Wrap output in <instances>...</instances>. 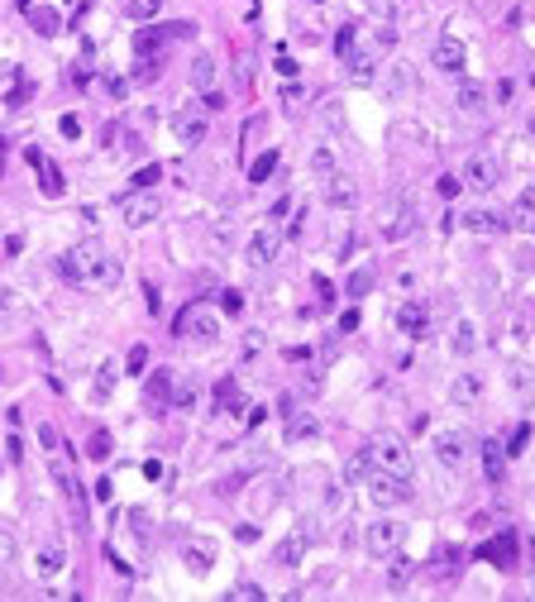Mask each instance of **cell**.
Here are the masks:
<instances>
[{
    "instance_id": "1",
    "label": "cell",
    "mask_w": 535,
    "mask_h": 602,
    "mask_svg": "<svg viewBox=\"0 0 535 602\" xmlns=\"http://www.w3.org/2000/svg\"><path fill=\"white\" fill-rule=\"evenodd\" d=\"M63 277L81 287H115L120 282V258L101 244V239H81L63 254Z\"/></svg>"
},
{
    "instance_id": "2",
    "label": "cell",
    "mask_w": 535,
    "mask_h": 602,
    "mask_svg": "<svg viewBox=\"0 0 535 602\" xmlns=\"http://www.w3.org/2000/svg\"><path fill=\"white\" fill-rule=\"evenodd\" d=\"M196 34V24H187V19H173V24H148V29L134 34V53L139 58H148V53H163L168 44H182V39H191Z\"/></svg>"
},
{
    "instance_id": "3",
    "label": "cell",
    "mask_w": 535,
    "mask_h": 602,
    "mask_svg": "<svg viewBox=\"0 0 535 602\" xmlns=\"http://www.w3.org/2000/svg\"><path fill=\"white\" fill-rule=\"evenodd\" d=\"M416 206H411V196H397V201H387L382 206V215H378V235L387 239V244H402V239L416 230Z\"/></svg>"
},
{
    "instance_id": "4",
    "label": "cell",
    "mask_w": 535,
    "mask_h": 602,
    "mask_svg": "<svg viewBox=\"0 0 535 602\" xmlns=\"http://www.w3.org/2000/svg\"><path fill=\"white\" fill-rule=\"evenodd\" d=\"M177 340H187V345H215L220 340V320L210 316L205 306H187L182 316H177Z\"/></svg>"
},
{
    "instance_id": "5",
    "label": "cell",
    "mask_w": 535,
    "mask_h": 602,
    "mask_svg": "<svg viewBox=\"0 0 535 602\" xmlns=\"http://www.w3.org/2000/svg\"><path fill=\"white\" fill-rule=\"evenodd\" d=\"M368 497H373L378 507H397V502H411V478L387 474V469H373V474H368Z\"/></svg>"
},
{
    "instance_id": "6",
    "label": "cell",
    "mask_w": 535,
    "mask_h": 602,
    "mask_svg": "<svg viewBox=\"0 0 535 602\" xmlns=\"http://www.w3.org/2000/svg\"><path fill=\"white\" fill-rule=\"evenodd\" d=\"M368 454H373V464H378V469H387V474H402V478H411V449L402 440H397V435H387V430H382L378 440L368 444Z\"/></svg>"
},
{
    "instance_id": "7",
    "label": "cell",
    "mask_w": 535,
    "mask_h": 602,
    "mask_svg": "<svg viewBox=\"0 0 535 602\" xmlns=\"http://www.w3.org/2000/svg\"><path fill=\"white\" fill-rule=\"evenodd\" d=\"M397 545H402V521H373L368 531H363V550L373 559H382V555H397Z\"/></svg>"
},
{
    "instance_id": "8",
    "label": "cell",
    "mask_w": 535,
    "mask_h": 602,
    "mask_svg": "<svg viewBox=\"0 0 535 602\" xmlns=\"http://www.w3.org/2000/svg\"><path fill=\"white\" fill-rule=\"evenodd\" d=\"M120 220H125L129 230L153 225L158 220V196H153V191H129L125 201H120Z\"/></svg>"
},
{
    "instance_id": "9",
    "label": "cell",
    "mask_w": 535,
    "mask_h": 602,
    "mask_svg": "<svg viewBox=\"0 0 535 602\" xmlns=\"http://www.w3.org/2000/svg\"><path fill=\"white\" fill-rule=\"evenodd\" d=\"M277 244H282V235L272 230V225H258L249 235V244H244V258H249V268H268L272 258H277Z\"/></svg>"
},
{
    "instance_id": "10",
    "label": "cell",
    "mask_w": 535,
    "mask_h": 602,
    "mask_svg": "<svg viewBox=\"0 0 535 602\" xmlns=\"http://www.w3.org/2000/svg\"><path fill=\"white\" fill-rule=\"evenodd\" d=\"M497 177H502V168H497V158H488V153H473V158L464 163V187H473V191H492Z\"/></svg>"
},
{
    "instance_id": "11",
    "label": "cell",
    "mask_w": 535,
    "mask_h": 602,
    "mask_svg": "<svg viewBox=\"0 0 535 602\" xmlns=\"http://www.w3.org/2000/svg\"><path fill=\"white\" fill-rule=\"evenodd\" d=\"M435 459H440L444 469H464V459H469V435H464V430H440V435H435Z\"/></svg>"
},
{
    "instance_id": "12",
    "label": "cell",
    "mask_w": 535,
    "mask_h": 602,
    "mask_svg": "<svg viewBox=\"0 0 535 602\" xmlns=\"http://www.w3.org/2000/svg\"><path fill=\"white\" fill-rule=\"evenodd\" d=\"M311 536H315V531H306V521H301L287 540H277V545H272V564H282V569H297L301 555H306V545H311Z\"/></svg>"
},
{
    "instance_id": "13",
    "label": "cell",
    "mask_w": 535,
    "mask_h": 602,
    "mask_svg": "<svg viewBox=\"0 0 535 602\" xmlns=\"http://www.w3.org/2000/svg\"><path fill=\"white\" fill-rule=\"evenodd\" d=\"M143 407L148 412H168L173 407V368H153V378L143 382Z\"/></svg>"
},
{
    "instance_id": "14",
    "label": "cell",
    "mask_w": 535,
    "mask_h": 602,
    "mask_svg": "<svg viewBox=\"0 0 535 602\" xmlns=\"http://www.w3.org/2000/svg\"><path fill=\"white\" fill-rule=\"evenodd\" d=\"M297 483H301L306 492H311V497H320V502H335V497H340V483H335V474H330V469H320V464L301 469V474H297Z\"/></svg>"
},
{
    "instance_id": "15",
    "label": "cell",
    "mask_w": 535,
    "mask_h": 602,
    "mask_svg": "<svg viewBox=\"0 0 535 602\" xmlns=\"http://www.w3.org/2000/svg\"><path fill=\"white\" fill-rule=\"evenodd\" d=\"M411 91H416V67L411 63H392L382 72V96H387V101H407Z\"/></svg>"
},
{
    "instance_id": "16",
    "label": "cell",
    "mask_w": 535,
    "mask_h": 602,
    "mask_svg": "<svg viewBox=\"0 0 535 602\" xmlns=\"http://www.w3.org/2000/svg\"><path fill=\"white\" fill-rule=\"evenodd\" d=\"M24 15H29V29H34V34H44V39L63 34V10H58L53 0H34Z\"/></svg>"
},
{
    "instance_id": "17",
    "label": "cell",
    "mask_w": 535,
    "mask_h": 602,
    "mask_svg": "<svg viewBox=\"0 0 535 602\" xmlns=\"http://www.w3.org/2000/svg\"><path fill=\"white\" fill-rule=\"evenodd\" d=\"M430 63L440 67V72H449V77H464L469 53H464V44H459V39H440V44H435V53H430Z\"/></svg>"
},
{
    "instance_id": "18",
    "label": "cell",
    "mask_w": 535,
    "mask_h": 602,
    "mask_svg": "<svg viewBox=\"0 0 535 602\" xmlns=\"http://www.w3.org/2000/svg\"><path fill=\"white\" fill-rule=\"evenodd\" d=\"M454 106L464 115H483V111H488V86H483V81H473V77H459Z\"/></svg>"
},
{
    "instance_id": "19",
    "label": "cell",
    "mask_w": 535,
    "mask_h": 602,
    "mask_svg": "<svg viewBox=\"0 0 535 602\" xmlns=\"http://www.w3.org/2000/svg\"><path fill=\"white\" fill-rule=\"evenodd\" d=\"M483 559H488V564H497V569H516V536H511V531L492 536L488 545H483Z\"/></svg>"
},
{
    "instance_id": "20",
    "label": "cell",
    "mask_w": 535,
    "mask_h": 602,
    "mask_svg": "<svg viewBox=\"0 0 535 602\" xmlns=\"http://www.w3.org/2000/svg\"><path fill=\"white\" fill-rule=\"evenodd\" d=\"M459 225H464L469 235H502V230H506V215H497V210H464Z\"/></svg>"
},
{
    "instance_id": "21",
    "label": "cell",
    "mask_w": 535,
    "mask_h": 602,
    "mask_svg": "<svg viewBox=\"0 0 535 602\" xmlns=\"http://www.w3.org/2000/svg\"><path fill=\"white\" fill-rule=\"evenodd\" d=\"M29 163H34V173H39V182H44V196H63V173H58V163L48 158V153H39V148H29Z\"/></svg>"
},
{
    "instance_id": "22",
    "label": "cell",
    "mask_w": 535,
    "mask_h": 602,
    "mask_svg": "<svg viewBox=\"0 0 535 602\" xmlns=\"http://www.w3.org/2000/svg\"><path fill=\"white\" fill-rule=\"evenodd\" d=\"M173 134L182 143H201L205 139V115L201 111H177L173 115Z\"/></svg>"
},
{
    "instance_id": "23",
    "label": "cell",
    "mask_w": 535,
    "mask_h": 602,
    "mask_svg": "<svg viewBox=\"0 0 535 602\" xmlns=\"http://www.w3.org/2000/svg\"><path fill=\"white\" fill-rule=\"evenodd\" d=\"M397 325H402V335H411V340H421V335L430 330V311H425L421 301H407V306L397 311Z\"/></svg>"
},
{
    "instance_id": "24",
    "label": "cell",
    "mask_w": 535,
    "mask_h": 602,
    "mask_svg": "<svg viewBox=\"0 0 535 602\" xmlns=\"http://www.w3.org/2000/svg\"><path fill=\"white\" fill-rule=\"evenodd\" d=\"M182 559H187L191 573H210V564H215V545L196 536V540H187V545H182Z\"/></svg>"
},
{
    "instance_id": "25",
    "label": "cell",
    "mask_w": 535,
    "mask_h": 602,
    "mask_svg": "<svg viewBox=\"0 0 535 602\" xmlns=\"http://www.w3.org/2000/svg\"><path fill=\"white\" fill-rule=\"evenodd\" d=\"M345 72H349V81L368 86V81H373V48L354 44V53H345Z\"/></svg>"
},
{
    "instance_id": "26",
    "label": "cell",
    "mask_w": 535,
    "mask_h": 602,
    "mask_svg": "<svg viewBox=\"0 0 535 602\" xmlns=\"http://www.w3.org/2000/svg\"><path fill=\"white\" fill-rule=\"evenodd\" d=\"M325 201H330L335 210H349V206H359V187H354L349 177H340V173H335L330 182H325Z\"/></svg>"
},
{
    "instance_id": "27",
    "label": "cell",
    "mask_w": 535,
    "mask_h": 602,
    "mask_svg": "<svg viewBox=\"0 0 535 602\" xmlns=\"http://www.w3.org/2000/svg\"><path fill=\"white\" fill-rule=\"evenodd\" d=\"M478 397H483V382L473 378V373H459V378L449 382V402H454V407H464V412H469V407H478Z\"/></svg>"
},
{
    "instance_id": "28",
    "label": "cell",
    "mask_w": 535,
    "mask_h": 602,
    "mask_svg": "<svg viewBox=\"0 0 535 602\" xmlns=\"http://www.w3.org/2000/svg\"><path fill=\"white\" fill-rule=\"evenodd\" d=\"M215 72H220V63H215L210 53H196V58H191V86H196V91H215Z\"/></svg>"
},
{
    "instance_id": "29",
    "label": "cell",
    "mask_w": 535,
    "mask_h": 602,
    "mask_svg": "<svg viewBox=\"0 0 535 602\" xmlns=\"http://www.w3.org/2000/svg\"><path fill=\"white\" fill-rule=\"evenodd\" d=\"M63 564H67V555H63V545H58V540H48L44 550L34 555V569H39V578H53V573H63Z\"/></svg>"
},
{
    "instance_id": "30",
    "label": "cell",
    "mask_w": 535,
    "mask_h": 602,
    "mask_svg": "<svg viewBox=\"0 0 535 602\" xmlns=\"http://www.w3.org/2000/svg\"><path fill=\"white\" fill-rule=\"evenodd\" d=\"M277 502H282V478H268V483H258V492L249 497L253 511H272Z\"/></svg>"
},
{
    "instance_id": "31",
    "label": "cell",
    "mask_w": 535,
    "mask_h": 602,
    "mask_svg": "<svg viewBox=\"0 0 535 602\" xmlns=\"http://www.w3.org/2000/svg\"><path fill=\"white\" fill-rule=\"evenodd\" d=\"M120 10H125V19H134V24H153L158 10H163V0H125Z\"/></svg>"
},
{
    "instance_id": "32",
    "label": "cell",
    "mask_w": 535,
    "mask_h": 602,
    "mask_svg": "<svg viewBox=\"0 0 535 602\" xmlns=\"http://www.w3.org/2000/svg\"><path fill=\"white\" fill-rule=\"evenodd\" d=\"M378 464H373V454L368 449H359V454H349V464H345V483H368V474H373Z\"/></svg>"
},
{
    "instance_id": "33",
    "label": "cell",
    "mask_w": 535,
    "mask_h": 602,
    "mask_svg": "<svg viewBox=\"0 0 535 602\" xmlns=\"http://www.w3.org/2000/svg\"><path fill=\"white\" fill-rule=\"evenodd\" d=\"M506 225H511V230H535V196H531V191H526V196H521L516 206H511Z\"/></svg>"
},
{
    "instance_id": "34",
    "label": "cell",
    "mask_w": 535,
    "mask_h": 602,
    "mask_svg": "<svg viewBox=\"0 0 535 602\" xmlns=\"http://www.w3.org/2000/svg\"><path fill=\"white\" fill-rule=\"evenodd\" d=\"M449 349H454V354H473V349H478V330H473L469 320H454V330H449Z\"/></svg>"
},
{
    "instance_id": "35",
    "label": "cell",
    "mask_w": 535,
    "mask_h": 602,
    "mask_svg": "<svg viewBox=\"0 0 535 602\" xmlns=\"http://www.w3.org/2000/svg\"><path fill=\"white\" fill-rule=\"evenodd\" d=\"M311 435H315L311 412H287V440H311Z\"/></svg>"
},
{
    "instance_id": "36",
    "label": "cell",
    "mask_w": 535,
    "mask_h": 602,
    "mask_svg": "<svg viewBox=\"0 0 535 602\" xmlns=\"http://www.w3.org/2000/svg\"><path fill=\"white\" fill-rule=\"evenodd\" d=\"M483 469H488V478H492V483H497V478L506 474V449H502L497 440H488V444H483Z\"/></svg>"
},
{
    "instance_id": "37",
    "label": "cell",
    "mask_w": 535,
    "mask_h": 602,
    "mask_svg": "<svg viewBox=\"0 0 535 602\" xmlns=\"http://www.w3.org/2000/svg\"><path fill=\"white\" fill-rule=\"evenodd\" d=\"M115 378H120V368H115V364H101V368H96L91 402H111V387H115Z\"/></svg>"
},
{
    "instance_id": "38",
    "label": "cell",
    "mask_w": 535,
    "mask_h": 602,
    "mask_svg": "<svg viewBox=\"0 0 535 602\" xmlns=\"http://www.w3.org/2000/svg\"><path fill=\"white\" fill-rule=\"evenodd\" d=\"M277 173V148H268V153H258V158L249 163V182L258 187V182H268V177Z\"/></svg>"
},
{
    "instance_id": "39",
    "label": "cell",
    "mask_w": 535,
    "mask_h": 602,
    "mask_svg": "<svg viewBox=\"0 0 535 602\" xmlns=\"http://www.w3.org/2000/svg\"><path fill=\"white\" fill-rule=\"evenodd\" d=\"M215 407H220V412H239V407H244L235 378H220V387H215Z\"/></svg>"
},
{
    "instance_id": "40",
    "label": "cell",
    "mask_w": 535,
    "mask_h": 602,
    "mask_svg": "<svg viewBox=\"0 0 535 602\" xmlns=\"http://www.w3.org/2000/svg\"><path fill=\"white\" fill-rule=\"evenodd\" d=\"M335 173H340V163H335V153H330V148H315V153H311V177H320V182H330Z\"/></svg>"
},
{
    "instance_id": "41",
    "label": "cell",
    "mask_w": 535,
    "mask_h": 602,
    "mask_svg": "<svg viewBox=\"0 0 535 602\" xmlns=\"http://www.w3.org/2000/svg\"><path fill=\"white\" fill-rule=\"evenodd\" d=\"M345 292H349V297H368V292H373V268H359V272H349Z\"/></svg>"
},
{
    "instance_id": "42",
    "label": "cell",
    "mask_w": 535,
    "mask_h": 602,
    "mask_svg": "<svg viewBox=\"0 0 535 602\" xmlns=\"http://www.w3.org/2000/svg\"><path fill=\"white\" fill-rule=\"evenodd\" d=\"M506 378H511V387H516L521 397H531V387H535V378H531V368H521V364H511L506 368Z\"/></svg>"
},
{
    "instance_id": "43",
    "label": "cell",
    "mask_w": 535,
    "mask_h": 602,
    "mask_svg": "<svg viewBox=\"0 0 535 602\" xmlns=\"http://www.w3.org/2000/svg\"><path fill=\"white\" fill-rule=\"evenodd\" d=\"M158 177H163V168H158V163H153V168H139V173H134V182H129V191H153Z\"/></svg>"
},
{
    "instance_id": "44",
    "label": "cell",
    "mask_w": 535,
    "mask_h": 602,
    "mask_svg": "<svg viewBox=\"0 0 535 602\" xmlns=\"http://www.w3.org/2000/svg\"><path fill=\"white\" fill-rule=\"evenodd\" d=\"M411 569H416V564H411L407 555H397V559H392V573H387V583H392V588H402V583L411 578Z\"/></svg>"
},
{
    "instance_id": "45",
    "label": "cell",
    "mask_w": 535,
    "mask_h": 602,
    "mask_svg": "<svg viewBox=\"0 0 535 602\" xmlns=\"http://www.w3.org/2000/svg\"><path fill=\"white\" fill-rule=\"evenodd\" d=\"M354 44H359V29H354V24H345V29L335 34V53H340V58H345V53H354Z\"/></svg>"
},
{
    "instance_id": "46",
    "label": "cell",
    "mask_w": 535,
    "mask_h": 602,
    "mask_svg": "<svg viewBox=\"0 0 535 602\" xmlns=\"http://www.w3.org/2000/svg\"><path fill=\"white\" fill-rule=\"evenodd\" d=\"M15 555H19L15 531H5V526H0V564H15Z\"/></svg>"
},
{
    "instance_id": "47",
    "label": "cell",
    "mask_w": 535,
    "mask_h": 602,
    "mask_svg": "<svg viewBox=\"0 0 535 602\" xmlns=\"http://www.w3.org/2000/svg\"><path fill=\"white\" fill-rule=\"evenodd\" d=\"M86 454H91V459H106V454H111V435H106V430H96L91 440H86Z\"/></svg>"
},
{
    "instance_id": "48",
    "label": "cell",
    "mask_w": 535,
    "mask_h": 602,
    "mask_svg": "<svg viewBox=\"0 0 535 602\" xmlns=\"http://www.w3.org/2000/svg\"><path fill=\"white\" fill-rule=\"evenodd\" d=\"M125 368H129V373H143V368H148V349L134 345V349H129V359H125Z\"/></svg>"
},
{
    "instance_id": "49",
    "label": "cell",
    "mask_w": 535,
    "mask_h": 602,
    "mask_svg": "<svg viewBox=\"0 0 535 602\" xmlns=\"http://www.w3.org/2000/svg\"><path fill=\"white\" fill-rule=\"evenodd\" d=\"M39 444H44L48 454H58V449H63V440H58V430H53V426H39Z\"/></svg>"
},
{
    "instance_id": "50",
    "label": "cell",
    "mask_w": 535,
    "mask_h": 602,
    "mask_svg": "<svg viewBox=\"0 0 535 602\" xmlns=\"http://www.w3.org/2000/svg\"><path fill=\"white\" fill-rule=\"evenodd\" d=\"M526 440H531V426H516V430H511V440H506V454H521Z\"/></svg>"
},
{
    "instance_id": "51",
    "label": "cell",
    "mask_w": 535,
    "mask_h": 602,
    "mask_svg": "<svg viewBox=\"0 0 535 602\" xmlns=\"http://www.w3.org/2000/svg\"><path fill=\"white\" fill-rule=\"evenodd\" d=\"M158 72H163V63H158V58H139V72H134V77H139V81H153Z\"/></svg>"
},
{
    "instance_id": "52",
    "label": "cell",
    "mask_w": 535,
    "mask_h": 602,
    "mask_svg": "<svg viewBox=\"0 0 535 602\" xmlns=\"http://www.w3.org/2000/svg\"><path fill=\"white\" fill-rule=\"evenodd\" d=\"M220 306L230 311V316H235V311H244V297H239L235 287H225V292H220Z\"/></svg>"
},
{
    "instance_id": "53",
    "label": "cell",
    "mask_w": 535,
    "mask_h": 602,
    "mask_svg": "<svg viewBox=\"0 0 535 602\" xmlns=\"http://www.w3.org/2000/svg\"><path fill=\"white\" fill-rule=\"evenodd\" d=\"M58 129H63V139H77V134H81V120H77V115H63Z\"/></svg>"
},
{
    "instance_id": "54",
    "label": "cell",
    "mask_w": 535,
    "mask_h": 602,
    "mask_svg": "<svg viewBox=\"0 0 535 602\" xmlns=\"http://www.w3.org/2000/svg\"><path fill=\"white\" fill-rule=\"evenodd\" d=\"M235 598H244V602H258V598H263V588H258V583H239V588H235Z\"/></svg>"
},
{
    "instance_id": "55",
    "label": "cell",
    "mask_w": 535,
    "mask_h": 602,
    "mask_svg": "<svg viewBox=\"0 0 535 602\" xmlns=\"http://www.w3.org/2000/svg\"><path fill=\"white\" fill-rule=\"evenodd\" d=\"M101 86H106V96H115V101H120V96L129 91V86H125V81H120V77H106V81H101Z\"/></svg>"
},
{
    "instance_id": "56",
    "label": "cell",
    "mask_w": 535,
    "mask_h": 602,
    "mask_svg": "<svg viewBox=\"0 0 535 602\" xmlns=\"http://www.w3.org/2000/svg\"><path fill=\"white\" fill-rule=\"evenodd\" d=\"M24 101H29V81H19L15 91H10V106H24Z\"/></svg>"
},
{
    "instance_id": "57",
    "label": "cell",
    "mask_w": 535,
    "mask_h": 602,
    "mask_svg": "<svg viewBox=\"0 0 535 602\" xmlns=\"http://www.w3.org/2000/svg\"><path fill=\"white\" fill-rule=\"evenodd\" d=\"M459 187H464V182H459V177H440V196H454Z\"/></svg>"
},
{
    "instance_id": "58",
    "label": "cell",
    "mask_w": 535,
    "mask_h": 602,
    "mask_svg": "<svg viewBox=\"0 0 535 602\" xmlns=\"http://www.w3.org/2000/svg\"><path fill=\"white\" fill-rule=\"evenodd\" d=\"M143 478H148V483H158V478H163V464L148 459V464H143Z\"/></svg>"
},
{
    "instance_id": "59",
    "label": "cell",
    "mask_w": 535,
    "mask_h": 602,
    "mask_svg": "<svg viewBox=\"0 0 535 602\" xmlns=\"http://www.w3.org/2000/svg\"><path fill=\"white\" fill-rule=\"evenodd\" d=\"M205 111H225V96L220 91H205Z\"/></svg>"
},
{
    "instance_id": "60",
    "label": "cell",
    "mask_w": 535,
    "mask_h": 602,
    "mask_svg": "<svg viewBox=\"0 0 535 602\" xmlns=\"http://www.w3.org/2000/svg\"><path fill=\"white\" fill-rule=\"evenodd\" d=\"M354 325H359V311H354V306H349L345 316H340V330H354Z\"/></svg>"
},
{
    "instance_id": "61",
    "label": "cell",
    "mask_w": 535,
    "mask_h": 602,
    "mask_svg": "<svg viewBox=\"0 0 535 602\" xmlns=\"http://www.w3.org/2000/svg\"><path fill=\"white\" fill-rule=\"evenodd\" d=\"M235 536H239V540H244V545H253V540H258V526H239Z\"/></svg>"
},
{
    "instance_id": "62",
    "label": "cell",
    "mask_w": 535,
    "mask_h": 602,
    "mask_svg": "<svg viewBox=\"0 0 535 602\" xmlns=\"http://www.w3.org/2000/svg\"><path fill=\"white\" fill-rule=\"evenodd\" d=\"M282 101H287V106H301V86H297V81H292V86L282 91Z\"/></svg>"
},
{
    "instance_id": "63",
    "label": "cell",
    "mask_w": 535,
    "mask_h": 602,
    "mask_svg": "<svg viewBox=\"0 0 535 602\" xmlns=\"http://www.w3.org/2000/svg\"><path fill=\"white\" fill-rule=\"evenodd\" d=\"M15 77H19L15 67H10V63H0V86H5V81H15Z\"/></svg>"
},
{
    "instance_id": "64",
    "label": "cell",
    "mask_w": 535,
    "mask_h": 602,
    "mask_svg": "<svg viewBox=\"0 0 535 602\" xmlns=\"http://www.w3.org/2000/svg\"><path fill=\"white\" fill-rule=\"evenodd\" d=\"M363 5H373V0H363Z\"/></svg>"
}]
</instances>
